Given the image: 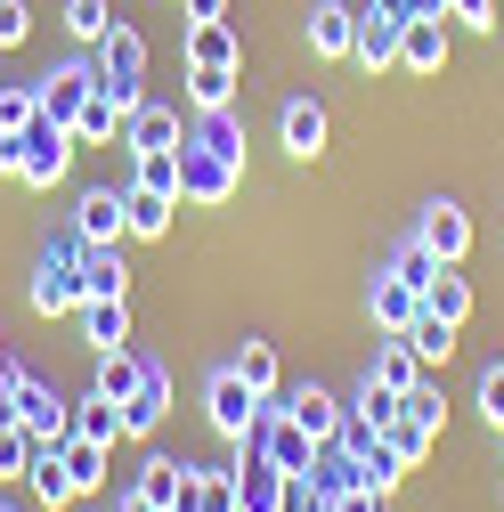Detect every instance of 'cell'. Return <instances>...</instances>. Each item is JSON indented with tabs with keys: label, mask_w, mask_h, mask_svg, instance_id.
Returning a JSON list of instances; mask_svg holds the SVG:
<instances>
[{
	"label": "cell",
	"mask_w": 504,
	"mask_h": 512,
	"mask_svg": "<svg viewBox=\"0 0 504 512\" xmlns=\"http://www.w3.org/2000/svg\"><path fill=\"white\" fill-rule=\"evenodd\" d=\"M90 57H98V90H114V106H122V114H139V106H147V33L114 17V25L98 33V49H90Z\"/></svg>",
	"instance_id": "6da1fadb"
},
{
	"label": "cell",
	"mask_w": 504,
	"mask_h": 512,
	"mask_svg": "<svg viewBox=\"0 0 504 512\" xmlns=\"http://www.w3.org/2000/svg\"><path fill=\"white\" fill-rule=\"evenodd\" d=\"M261 407H269V399L252 391V382H244L236 366H220V374L204 382V423H212V431H220L228 447H244L252 431H261Z\"/></svg>",
	"instance_id": "7a4b0ae2"
},
{
	"label": "cell",
	"mask_w": 504,
	"mask_h": 512,
	"mask_svg": "<svg viewBox=\"0 0 504 512\" xmlns=\"http://www.w3.org/2000/svg\"><path fill=\"white\" fill-rule=\"evenodd\" d=\"M244 187V163L196 147V139H179V204H196V212H220L228 196Z\"/></svg>",
	"instance_id": "3957f363"
},
{
	"label": "cell",
	"mask_w": 504,
	"mask_h": 512,
	"mask_svg": "<svg viewBox=\"0 0 504 512\" xmlns=\"http://www.w3.org/2000/svg\"><path fill=\"white\" fill-rule=\"evenodd\" d=\"M41 317H74L82 309V236H66V244H49L41 252V269H33V293H25Z\"/></svg>",
	"instance_id": "277c9868"
},
{
	"label": "cell",
	"mask_w": 504,
	"mask_h": 512,
	"mask_svg": "<svg viewBox=\"0 0 504 512\" xmlns=\"http://www.w3.org/2000/svg\"><path fill=\"white\" fill-rule=\"evenodd\" d=\"M66 163H74V131H66V122H49V114H33L25 131H17V179L25 187H57Z\"/></svg>",
	"instance_id": "5b68a950"
},
{
	"label": "cell",
	"mask_w": 504,
	"mask_h": 512,
	"mask_svg": "<svg viewBox=\"0 0 504 512\" xmlns=\"http://www.w3.org/2000/svg\"><path fill=\"white\" fill-rule=\"evenodd\" d=\"M9 407H17V423H25V431H33L41 447H57V439L74 431V407L57 399L41 374H25V366H9Z\"/></svg>",
	"instance_id": "8992f818"
},
{
	"label": "cell",
	"mask_w": 504,
	"mask_h": 512,
	"mask_svg": "<svg viewBox=\"0 0 504 512\" xmlns=\"http://www.w3.org/2000/svg\"><path fill=\"white\" fill-rule=\"evenodd\" d=\"M252 447H261V456H269L285 480H309V472H318V439H309V431L285 415V399L261 407V431H252Z\"/></svg>",
	"instance_id": "52a82bcc"
},
{
	"label": "cell",
	"mask_w": 504,
	"mask_h": 512,
	"mask_svg": "<svg viewBox=\"0 0 504 512\" xmlns=\"http://www.w3.org/2000/svg\"><path fill=\"white\" fill-rule=\"evenodd\" d=\"M407 17H415L407 0H366V9H358V49H350V57H358L366 74H391V66H399V33H407Z\"/></svg>",
	"instance_id": "ba28073f"
},
{
	"label": "cell",
	"mask_w": 504,
	"mask_h": 512,
	"mask_svg": "<svg viewBox=\"0 0 504 512\" xmlns=\"http://www.w3.org/2000/svg\"><path fill=\"white\" fill-rule=\"evenodd\" d=\"M33 90H41V114H49V122H66V131H74V114H82V98L98 90V57H66V66H49V74H33Z\"/></svg>",
	"instance_id": "9c48e42d"
},
{
	"label": "cell",
	"mask_w": 504,
	"mask_h": 512,
	"mask_svg": "<svg viewBox=\"0 0 504 512\" xmlns=\"http://www.w3.org/2000/svg\"><path fill=\"white\" fill-rule=\"evenodd\" d=\"M228 472H236V512H285L293 480H285V472H277V464H269L252 439L236 447V464H228Z\"/></svg>",
	"instance_id": "30bf717a"
},
{
	"label": "cell",
	"mask_w": 504,
	"mask_h": 512,
	"mask_svg": "<svg viewBox=\"0 0 504 512\" xmlns=\"http://www.w3.org/2000/svg\"><path fill=\"white\" fill-rule=\"evenodd\" d=\"M187 74H244V41H236V25L220 17V25H187Z\"/></svg>",
	"instance_id": "8fae6325"
},
{
	"label": "cell",
	"mask_w": 504,
	"mask_h": 512,
	"mask_svg": "<svg viewBox=\"0 0 504 512\" xmlns=\"http://www.w3.org/2000/svg\"><path fill=\"white\" fill-rule=\"evenodd\" d=\"M277 139H285V155H293V163H318V155H326V106H318V98H285Z\"/></svg>",
	"instance_id": "7c38bea8"
},
{
	"label": "cell",
	"mask_w": 504,
	"mask_h": 512,
	"mask_svg": "<svg viewBox=\"0 0 504 512\" xmlns=\"http://www.w3.org/2000/svg\"><path fill=\"white\" fill-rule=\"evenodd\" d=\"M285 415H293V423H301L309 439L326 447V439L342 431V415H350V407H342V399L326 391V382H293V391H285Z\"/></svg>",
	"instance_id": "4fadbf2b"
},
{
	"label": "cell",
	"mask_w": 504,
	"mask_h": 512,
	"mask_svg": "<svg viewBox=\"0 0 504 512\" xmlns=\"http://www.w3.org/2000/svg\"><path fill=\"white\" fill-rule=\"evenodd\" d=\"M399 66H407V74H439V66H448V9H439V17H407Z\"/></svg>",
	"instance_id": "5bb4252c"
},
{
	"label": "cell",
	"mask_w": 504,
	"mask_h": 512,
	"mask_svg": "<svg viewBox=\"0 0 504 512\" xmlns=\"http://www.w3.org/2000/svg\"><path fill=\"white\" fill-rule=\"evenodd\" d=\"M309 49L318 57H350L358 49V9L350 0H309Z\"/></svg>",
	"instance_id": "9a60e30c"
},
{
	"label": "cell",
	"mask_w": 504,
	"mask_h": 512,
	"mask_svg": "<svg viewBox=\"0 0 504 512\" xmlns=\"http://www.w3.org/2000/svg\"><path fill=\"white\" fill-rule=\"evenodd\" d=\"M415 236L439 252V261H464V252H472V220H464V204H448V196H439V204H423Z\"/></svg>",
	"instance_id": "2e32d148"
},
{
	"label": "cell",
	"mask_w": 504,
	"mask_h": 512,
	"mask_svg": "<svg viewBox=\"0 0 504 512\" xmlns=\"http://www.w3.org/2000/svg\"><path fill=\"white\" fill-rule=\"evenodd\" d=\"M163 415H171V374H163V366L147 358V374H139V391L122 399V431H131V439H147V431H155Z\"/></svg>",
	"instance_id": "e0dca14e"
},
{
	"label": "cell",
	"mask_w": 504,
	"mask_h": 512,
	"mask_svg": "<svg viewBox=\"0 0 504 512\" xmlns=\"http://www.w3.org/2000/svg\"><path fill=\"white\" fill-rule=\"evenodd\" d=\"M74 236H82V244H114V236H131V220H122V187H90V196L74 204Z\"/></svg>",
	"instance_id": "ac0fdd59"
},
{
	"label": "cell",
	"mask_w": 504,
	"mask_h": 512,
	"mask_svg": "<svg viewBox=\"0 0 504 512\" xmlns=\"http://www.w3.org/2000/svg\"><path fill=\"white\" fill-rule=\"evenodd\" d=\"M366 309H374V326H383V334H407L415 317H423V293L383 269V277H374V293H366Z\"/></svg>",
	"instance_id": "d6986e66"
},
{
	"label": "cell",
	"mask_w": 504,
	"mask_h": 512,
	"mask_svg": "<svg viewBox=\"0 0 504 512\" xmlns=\"http://www.w3.org/2000/svg\"><path fill=\"white\" fill-rule=\"evenodd\" d=\"M57 464H66V480H74V496H90V488H106V472H114V447H98V439H57Z\"/></svg>",
	"instance_id": "ffe728a7"
},
{
	"label": "cell",
	"mask_w": 504,
	"mask_h": 512,
	"mask_svg": "<svg viewBox=\"0 0 504 512\" xmlns=\"http://www.w3.org/2000/svg\"><path fill=\"white\" fill-rule=\"evenodd\" d=\"M366 374L383 382V391H399V399H407V391H415V382H423L431 366L407 350V334H383V342H374V366H366Z\"/></svg>",
	"instance_id": "44dd1931"
},
{
	"label": "cell",
	"mask_w": 504,
	"mask_h": 512,
	"mask_svg": "<svg viewBox=\"0 0 504 512\" xmlns=\"http://www.w3.org/2000/svg\"><path fill=\"white\" fill-rule=\"evenodd\" d=\"M131 488H139L147 504H163V512H171V504H187V488H196V464H171V456H147Z\"/></svg>",
	"instance_id": "7402d4cb"
},
{
	"label": "cell",
	"mask_w": 504,
	"mask_h": 512,
	"mask_svg": "<svg viewBox=\"0 0 504 512\" xmlns=\"http://www.w3.org/2000/svg\"><path fill=\"white\" fill-rule=\"evenodd\" d=\"M122 139H131V155H163V147H179L187 131H179V114H171V106H155V98H147L131 122H122Z\"/></svg>",
	"instance_id": "603a6c76"
},
{
	"label": "cell",
	"mask_w": 504,
	"mask_h": 512,
	"mask_svg": "<svg viewBox=\"0 0 504 512\" xmlns=\"http://www.w3.org/2000/svg\"><path fill=\"white\" fill-rule=\"evenodd\" d=\"M171 212H179V196H155V187H122V220H131L139 244L171 236Z\"/></svg>",
	"instance_id": "cb8c5ba5"
},
{
	"label": "cell",
	"mask_w": 504,
	"mask_h": 512,
	"mask_svg": "<svg viewBox=\"0 0 504 512\" xmlns=\"http://www.w3.org/2000/svg\"><path fill=\"white\" fill-rule=\"evenodd\" d=\"M122 285H131L122 252L114 244H82V301H122Z\"/></svg>",
	"instance_id": "d4e9b609"
},
{
	"label": "cell",
	"mask_w": 504,
	"mask_h": 512,
	"mask_svg": "<svg viewBox=\"0 0 504 512\" xmlns=\"http://www.w3.org/2000/svg\"><path fill=\"white\" fill-rule=\"evenodd\" d=\"M139 374H147V358H139L131 342H122V350H98V374H90V391L122 407V399H131V391H139Z\"/></svg>",
	"instance_id": "484cf974"
},
{
	"label": "cell",
	"mask_w": 504,
	"mask_h": 512,
	"mask_svg": "<svg viewBox=\"0 0 504 512\" xmlns=\"http://www.w3.org/2000/svg\"><path fill=\"white\" fill-rule=\"evenodd\" d=\"M74 317H82V342L90 350H122V342H131V301H82Z\"/></svg>",
	"instance_id": "4316f807"
},
{
	"label": "cell",
	"mask_w": 504,
	"mask_h": 512,
	"mask_svg": "<svg viewBox=\"0 0 504 512\" xmlns=\"http://www.w3.org/2000/svg\"><path fill=\"white\" fill-rule=\"evenodd\" d=\"M196 147H212V155H228V163H244V122H236V106H196V131H187Z\"/></svg>",
	"instance_id": "83f0119b"
},
{
	"label": "cell",
	"mask_w": 504,
	"mask_h": 512,
	"mask_svg": "<svg viewBox=\"0 0 504 512\" xmlns=\"http://www.w3.org/2000/svg\"><path fill=\"white\" fill-rule=\"evenodd\" d=\"M423 309H431V317H448V326H464V317H472V277H464V261H448V269L431 277Z\"/></svg>",
	"instance_id": "f1b7e54d"
},
{
	"label": "cell",
	"mask_w": 504,
	"mask_h": 512,
	"mask_svg": "<svg viewBox=\"0 0 504 512\" xmlns=\"http://www.w3.org/2000/svg\"><path fill=\"white\" fill-rule=\"evenodd\" d=\"M383 269H391L399 285H415V293H431V277H439V269H448V261H439V252H431V244H423V236L407 228V236H399V252H391V261H383Z\"/></svg>",
	"instance_id": "f546056e"
},
{
	"label": "cell",
	"mask_w": 504,
	"mask_h": 512,
	"mask_svg": "<svg viewBox=\"0 0 504 512\" xmlns=\"http://www.w3.org/2000/svg\"><path fill=\"white\" fill-rule=\"evenodd\" d=\"M122 122H131V114L114 106V90H90V98H82V114H74V147H98V139H114Z\"/></svg>",
	"instance_id": "4dcf8cb0"
},
{
	"label": "cell",
	"mask_w": 504,
	"mask_h": 512,
	"mask_svg": "<svg viewBox=\"0 0 504 512\" xmlns=\"http://www.w3.org/2000/svg\"><path fill=\"white\" fill-rule=\"evenodd\" d=\"M74 439H98V447H114V439H131V431H122V407L114 399H74Z\"/></svg>",
	"instance_id": "1f68e13d"
},
{
	"label": "cell",
	"mask_w": 504,
	"mask_h": 512,
	"mask_svg": "<svg viewBox=\"0 0 504 512\" xmlns=\"http://www.w3.org/2000/svg\"><path fill=\"white\" fill-rule=\"evenodd\" d=\"M25 488H33V504H74V480H66V464H57V447H41V456L25 464Z\"/></svg>",
	"instance_id": "d6a6232c"
},
{
	"label": "cell",
	"mask_w": 504,
	"mask_h": 512,
	"mask_svg": "<svg viewBox=\"0 0 504 512\" xmlns=\"http://www.w3.org/2000/svg\"><path fill=\"white\" fill-rule=\"evenodd\" d=\"M399 480H407V464H399V447H391V439H374L366 456H358V488H374V496H391Z\"/></svg>",
	"instance_id": "836d02e7"
},
{
	"label": "cell",
	"mask_w": 504,
	"mask_h": 512,
	"mask_svg": "<svg viewBox=\"0 0 504 512\" xmlns=\"http://www.w3.org/2000/svg\"><path fill=\"white\" fill-rule=\"evenodd\" d=\"M407 350L423 358V366H448V350H456V326H448V317H415V326H407Z\"/></svg>",
	"instance_id": "e575fe53"
},
{
	"label": "cell",
	"mask_w": 504,
	"mask_h": 512,
	"mask_svg": "<svg viewBox=\"0 0 504 512\" xmlns=\"http://www.w3.org/2000/svg\"><path fill=\"white\" fill-rule=\"evenodd\" d=\"M179 512H236V472H196V488H187Z\"/></svg>",
	"instance_id": "d590c367"
},
{
	"label": "cell",
	"mask_w": 504,
	"mask_h": 512,
	"mask_svg": "<svg viewBox=\"0 0 504 512\" xmlns=\"http://www.w3.org/2000/svg\"><path fill=\"white\" fill-rule=\"evenodd\" d=\"M236 374H244L261 399H277V342H244V350H236Z\"/></svg>",
	"instance_id": "8d00e7d4"
},
{
	"label": "cell",
	"mask_w": 504,
	"mask_h": 512,
	"mask_svg": "<svg viewBox=\"0 0 504 512\" xmlns=\"http://www.w3.org/2000/svg\"><path fill=\"white\" fill-rule=\"evenodd\" d=\"M41 456V439L25 423H0V480H25V464Z\"/></svg>",
	"instance_id": "74e56055"
},
{
	"label": "cell",
	"mask_w": 504,
	"mask_h": 512,
	"mask_svg": "<svg viewBox=\"0 0 504 512\" xmlns=\"http://www.w3.org/2000/svg\"><path fill=\"white\" fill-rule=\"evenodd\" d=\"M131 187H155V196H179V147H163V155H139V163H131Z\"/></svg>",
	"instance_id": "f35d334b"
},
{
	"label": "cell",
	"mask_w": 504,
	"mask_h": 512,
	"mask_svg": "<svg viewBox=\"0 0 504 512\" xmlns=\"http://www.w3.org/2000/svg\"><path fill=\"white\" fill-rule=\"evenodd\" d=\"M114 25V9H106V0H66V33L82 41V49H98V33Z\"/></svg>",
	"instance_id": "ab89813d"
},
{
	"label": "cell",
	"mask_w": 504,
	"mask_h": 512,
	"mask_svg": "<svg viewBox=\"0 0 504 512\" xmlns=\"http://www.w3.org/2000/svg\"><path fill=\"white\" fill-rule=\"evenodd\" d=\"M350 415H366L374 431H391V423H399V391H383V382L366 374V382H358V407H350Z\"/></svg>",
	"instance_id": "60d3db41"
},
{
	"label": "cell",
	"mask_w": 504,
	"mask_h": 512,
	"mask_svg": "<svg viewBox=\"0 0 504 512\" xmlns=\"http://www.w3.org/2000/svg\"><path fill=\"white\" fill-rule=\"evenodd\" d=\"M33 114H41V90H33V82H9V90H0V131H25Z\"/></svg>",
	"instance_id": "b9f144b4"
},
{
	"label": "cell",
	"mask_w": 504,
	"mask_h": 512,
	"mask_svg": "<svg viewBox=\"0 0 504 512\" xmlns=\"http://www.w3.org/2000/svg\"><path fill=\"white\" fill-rule=\"evenodd\" d=\"M399 415H407V423H423L431 439H439V423H448V407H439V391H431V382H415V391L399 399Z\"/></svg>",
	"instance_id": "7bdbcfd3"
},
{
	"label": "cell",
	"mask_w": 504,
	"mask_h": 512,
	"mask_svg": "<svg viewBox=\"0 0 504 512\" xmlns=\"http://www.w3.org/2000/svg\"><path fill=\"white\" fill-rule=\"evenodd\" d=\"M383 439H391V447H399V464H407V472H415V464H423V456H431V431H423V423H407V415H399V423H391V431H383Z\"/></svg>",
	"instance_id": "ee69618b"
},
{
	"label": "cell",
	"mask_w": 504,
	"mask_h": 512,
	"mask_svg": "<svg viewBox=\"0 0 504 512\" xmlns=\"http://www.w3.org/2000/svg\"><path fill=\"white\" fill-rule=\"evenodd\" d=\"M480 415H488V423L504 431V358H496V366L480 374Z\"/></svg>",
	"instance_id": "f6af8a7d"
},
{
	"label": "cell",
	"mask_w": 504,
	"mask_h": 512,
	"mask_svg": "<svg viewBox=\"0 0 504 512\" xmlns=\"http://www.w3.org/2000/svg\"><path fill=\"white\" fill-rule=\"evenodd\" d=\"M33 33V9H25V0H0V49H17Z\"/></svg>",
	"instance_id": "bcb514c9"
},
{
	"label": "cell",
	"mask_w": 504,
	"mask_h": 512,
	"mask_svg": "<svg viewBox=\"0 0 504 512\" xmlns=\"http://www.w3.org/2000/svg\"><path fill=\"white\" fill-rule=\"evenodd\" d=\"M448 17L472 25V33H488V25H496V0H448Z\"/></svg>",
	"instance_id": "7dc6e473"
},
{
	"label": "cell",
	"mask_w": 504,
	"mask_h": 512,
	"mask_svg": "<svg viewBox=\"0 0 504 512\" xmlns=\"http://www.w3.org/2000/svg\"><path fill=\"white\" fill-rule=\"evenodd\" d=\"M326 512H383V496H374V488H350V496H334Z\"/></svg>",
	"instance_id": "c3c4849f"
},
{
	"label": "cell",
	"mask_w": 504,
	"mask_h": 512,
	"mask_svg": "<svg viewBox=\"0 0 504 512\" xmlns=\"http://www.w3.org/2000/svg\"><path fill=\"white\" fill-rule=\"evenodd\" d=\"M179 9H187V25H220V17H228V0H179Z\"/></svg>",
	"instance_id": "681fc988"
},
{
	"label": "cell",
	"mask_w": 504,
	"mask_h": 512,
	"mask_svg": "<svg viewBox=\"0 0 504 512\" xmlns=\"http://www.w3.org/2000/svg\"><path fill=\"white\" fill-rule=\"evenodd\" d=\"M114 512H163V504H147V496H139V488H131V496H122V504H114Z\"/></svg>",
	"instance_id": "f907efd6"
},
{
	"label": "cell",
	"mask_w": 504,
	"mask_h": 512,
	"mask_svg": "<svg viewBox=\"0 0 504 512\" xmlns=\"http://www.w3.org/2000/svg\"><path fill=\"white\" fill-rule=\"evenodd\" d=\"M0 382H9V342H0Z\"/></svg>",
	"instance_id": "816d5d0a"
},
{
	"label": "cell",
	"mask_w": 504,
	"mask_h": 512,
	"mask_svg": "<svg viewBox=\"0 0 504 512\" xmlns=\"http://www.w3.org/2000/svg\"><path fill=\"white\" fill-rule=\"evenodd\" d=\"M0 512H17V504H0Z\"/></svg>",
	"instance_id": "f5cc1de1"
}]
</instances>
